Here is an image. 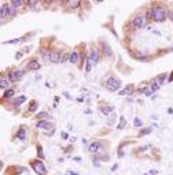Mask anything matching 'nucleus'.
Masks as SVG:
<instances>
[{
	"instance_id": "5701e85b",
	"label": "nucleus",
	"mask_w": 173,
	"mask_h": 175,
	"mask_svg": "<svg viewBox=\"0 0 173 175\" xmlns=\"http://www.w3.org/2000/svg\"><path fill=\"white\" fill-rule=\"evenodd\" d=\"M44 61H51V51H44Z\"/></svg>"
},
{
	"instance_id": "a878e982",
	"label": "nucleus",
	"mask_w": 173,
	"mask_h": 175,
	"mask_svg": "<svg viewBox=\"0 0 173 175\" xmlns=\"http://www.w3.org/2000/svg\"><path fill=\"white\" fill-rule=\"evenodd\" d=\"M0 87H2V88H7V87H8V81L4 80V79H2V81H0Z\"/></svg>"
},
{
	"instance_id": "4be33fe9",
	"label": "nucleus",
	"mask_w": 173,
	"mask_h": 175,
	"mask_svg": "<svg viewBox=\"0 0 173 175\" xmlns=\"http://www.w3.org/2000/svg\"><path fill=\"white\" fill-rule=\"evenodd\" d=\"M8 7H10V17H14L15 13H17V9H15V7H14L13 4H11V3L8 4Z\"/></svg>"
},
{
	"instance_id": "6e6552de",
	"label": "nucleus",
	"mask_w": 173,
	"mask_h": 175,
	"mask_svg": "<svg viewBox=\"0 0 173 175\" xmlns=\"http://www.w3.org/2000/svg\"><path fill=\"white\" fill-rule=\"evenodd\" d=\"M40 66H41V65H40L36 59H32V61L28 63V69H29V70H37V69H40Z\"/></svg>"
},
{
	"instance_id": "72a5a7b5",
	"label": "nucleus",
	"mask_w": 173,
	"mask_h": 175,
	"mask_svg": "<svg viewBox=\"0 0 173 175\" xmlns=\"http://www.w3.org/2000/svg\"><path fill=\"white\" fill-rule=\"evenodd\" d=\"M142 91H143L146 95H151V91H152V90H150V88H143Z\"/></svg>"
},
{
	"instance_id": "423d86ee",
	"label": "nucleus",
	"mask_w": 173,
	"mask_h": 175,
	"mask_svg": "<svg viewBox=\"0 0 173 175\" xmlns=\"http://www.w3.org/2000/svg\"><path fill=\"white\" fill-rule=\"evenodd\" d=\"M22 77H23V72H22V70H15V72H13L10 74V79L13 81H18V80H21Z\"/></svg>"
},
{
	"instance_id": "412c9836",
	"label": "nucleus",
	"mask_w": 173,
	"mask_h": 175,
	"mask_svg": "<svg viewBox=\"0 0 173 175\" xmlns=\"http://www.w3.org/2000/svg\"><path fill=\"white\" fill-rule=\"evenodd\" d=\"M11 4L17 9V7H21L23 4V2H22V0H13V2H11Z\"/></svg>"
},
{
	"instance_id": "c85d7f7f",
	"label": "nucleus",
	"mask_w": 173,
	"mask_h": 175,
	"mask_svg": "<svg viewBox=\"0 0 173 175\" xmlns=\"http://www.w3.org/2000/svg\"><path fill=\"white\" fill-rule=\"evenodd\" d=\"M158 88H159V84H158L157 81H154V83L151 84V90H152V91H157Z\"/></svg>"
},
{
	"instance_id": "0eeeda50",
	"label": "nucleus",
	"mask_w": 173,
	"mask_h": 175,
	"mask_svg": "<svg viewBox=\"0 0 173 175\" xmlns=\"http://www.w3.org/2000/svg\"><path fill=\"white\" fill-rule=\"evenodd\" d=\"M61 53H58V51H52L51 53V61L52 63H58V62H61Z\"/></svg>"
},
{
	"instance_id": "473e14b6",
	"label": "nucleus",
	"mask_w": 173,
	"mask_h": 175,
	"mask_svg": "<svg viewBox=\"0 0 173 175\" xmlns=\"http://www.w3.org/2000/svg\"><path fill=\"white\" fill-rule=\"evenodd\" d=\"M28 4L30 7H34V6H37V2H36V0H30V2H28Z\"/></svg>"
},
{
	"instance_id": "f3484780",
	"label": "nucleus",
	"mask_w": 173,
	"mask_h": 175,
	"mask_svg": "<svg viewBox=\"0 0 173 175\" xmlns=\"http://www.w3.org/2000/svg\"><path fill=\"white\" fill-rule=\"evenodd\" d=\"M89 58L94 61V63H96L99 61V55H98V51H92V54L89 55Z\"/></svg>"
},
{
	"instance_id": "1a4fd4ad",
	"label": "nucleus",
	"mask_w": 173,
	"mask_h": 175,
	"mask_svg": "<svg viewBox=\"0 0 173 175\" xmlns=\"http://www.w3.org/2000/svg\"><path fill=\"white\" fill-rule=\"evenodd\" d=\"M37 128H44V130H52V124L48 121H37Z\"/></svg>"
},
{
	"instance_id": "c9c22d12",
	"label": "nucleus",
	"mask_w": 173,
	"mask_h": 175,
	"mask_svg": "<svg viewBox=\"0 0 173 175\" xmlns=\"http://www.w3.org/2000/svg\"><path fill=\"white\" fill-rule=\"evenodd\" d=\"M148 174H150V175H157V174H158V172H157L155 170H151V171H150V172H148Z\"/></svg>"
},
{
	"instance_id": "4468645a",
	"label": "nucleus",
	"mask_w": 173,
	"mask_h": 175,
	"mask_svg": "<svg viewBox=\"0 0 173 175\" xmlns=\"http://www.w3.org/2000/svg\"><path fill=\"white\" fill-rule=\"evenodd\" d=\"M67 6H69L70 9H78V7H80V2H77V0H73V2H67Z\"/></svg>"
},
{
	"instance_id": "f8f14e48",
	"label": "nucleus",
	"mask_w": 173,
	"mask_h": 175,
	"mask_svg": "<svg viewBox=\"0 0 173 175\" xmlns=\"http://www.w3.org/2000/svg\"><path fill=\"white\" fill-rule=\"evenodd\" d=\"M133 90H135V88H133V86H128L125 90H122V91H121V95H131L132 93H133Z\"/></svg>"
},
{
	"instance_id": "f03ea898",
	"label": "nucleus",
	"mask_w": 173,
	"mask_h": 175,
	"mask_svg": "<svg viewBox=\"0 0 173 175\" xmlns=\"http://www.w3.org/2000/svg\"><path fill=\"white\" fill-rule=\"evenodd\" d=\"M30 164H32V167H33V170H34L36 174H39V175H45L47 174L45 167H44V164L40 160H33Z\"/></svg>"
},
{
	"instance_id": "6ab92c4d",
	"label": "nucleus",
	"mask_w": 173,
	"mask_h": 175,
	"mask_svg": "<svg viewBox=\"0 0 173 175\" xmlns=\"http://www.w3.org/2000/svg\"><path fill=\"white\" fill-rule=\"evenodd\" d=\"M92 65H95V63H94V61H92L89 57H88V59H87V72H91Z\"/></svg>"
},
{
	"instance_id": "b1692460",
	"label": "nucleus",
	"mask_w": 173,
	"mask_h": 175,
	"mask_svg": "<svg viewBox=\"0 0 173 175\" xmlns=\"http://www.w3.org/2000/svg\"><path fill=\"white\" fill-rule=\"evenodd\" d=\"M36 108H37V102H36V101H30V108H29V110H30V112H34Z\"/></svg>"
},
{
	"instance_id": "4c0bfd02",
	"label": "nucleus",
	"mask_w": 173,
	"mask_h": 175,
	"mask_svg": "<svg viewBox=\"0 0 173 175\" xmlns=\"http://www.w3.org/2000/svg\"><path fill=\"white\" fill-rule=\"evenodd\" d=\"M172 74H173V73H172ZM168 80H169V81H173V76H170V77L168 79Z\"/></svg>"
},
{
	"instance_id": "58836bf2",
	"label": "nucleus",
	"mask_w": 173,
	"mask_h": 175,
	"mask_svg": "<svg viewBox=\"0 0 173 175\" xmlns=\"http://www.w3.org/2000/svg\"><path fill=\"white\" fill-rule=\"evenodd\" d=\"M70 175H78L77 172H70Z\"/></svg>"
},
{
	"instance_id": "20e7f679",
	"label": "nucleus",
	"mask_w": 173,
	"mask_h": 175,
	"mask_svg": "<svg viewBox=\"0 0 173 175\" xmlns=\"http://www.w3.org/2000/svg\"><path fill=\"white\" fill-rule=\"evenodd\" d=\"M147 25V18L144 15H136L133 18V26L135 28H144Z\"/></svg>"
},
{
	"instance_id": "e433bc0d",
	"label": "nucleus",
	"mask_w": 173,
	"mask_h": 175,
	"mask_svg": "<svg viewBox=\"0 0 173 175\" xmlns=\"http://www.w3.org/2000/svg\"><path fill=\"white\" fill-rule=\"evenodd\" d=\"M117 168H118V165H117V164H115V165H113V167H111V170H113V171H115V170H117Z\"/></svg>"
},
{
	"instance_id": "2f4dec72",
	"label": "nucleus",
	"mask_w": 173,
	"mask_h": 175,
	"mask_svg": "<svg viewBox=\"0 0 173 175\" xmlns=\"http://www.w3.org/2000/svg\"><path fill=\"white\" fill-rule=\"evenodd\" d=\"M151 132V130L150 128H147V130H143L142 132H140V137H143V135H146V134H150Z\"/></svg>"
},
{
	"instance_id": "c756f323",
	"label": "nucleus",
	"mask_w": 173,
	"mask_h": 175,
	"mask_svg": "<svg viewBox=\"0 0 173 175\" xmlns=\"http://www.w3.org/2000/svg\"><path fill=\"white\" fill-rule=\"evenodd\" d=\"M67 59H70V54H69V55H67V54H65V55H63V57H62V59H61V63L66 62Z\"/></svg>"
},
{
	"instance_id": "39448f33",
	"label": "nucleus",
	"mask_w": 173,
	"mask_h": 175,
	"mask_svg": "<svg viewBox=\"0 0 173 175\" xmlns=\"http://www.w3.org/2000/svg\"><path fill=\"white\" fill-rule=\"evenodd\" d=\"M0 15H2V19H3V21H4L7 17H10V7H8V4H2Z\"/></svg>"
},
{
	"instance_id": "7c9ffc66",
	"label": "nucleus",
	"mask_w": 173,
	"mask_h": 175,
	"mask_svg": "<svg viewBox=\"0 0 173 175\" xmlns=\"http://www.w3.org/2000/svg\"><path fill=\"white\" fill-rule=\"evenodd\" d=\"M37 150H39V156H40V159H44V154H43V149H41V146H39L37 148Z\"/></svg>"
},
{
	"instance_id": "9b49d317",
	"label": "nucleus",
	"mask_w": 173,
	"mask_h": 175,
	"mask_svg": "<svg viewBox=\"0 0 173 175\" xmlns=\"http://www.w3.org/2000/svg\"><path fill=\"white\" fill-rule=\"evenodd\" d=\"M78 58H80V55L77 51H73V53H70V63H77L78 62Z\"/></svg>"
},
{
	"instance_id": "7ed1b4c3",
	"label": "nucleus",
	"mask_w": 173,
	"mask_h": 175,
	"mask_svg": "<svg viewBox=\"0 0 173 175\" xmlns=\"http://www.w3.org/2000/svg\"><path fill=\"white\" fill-rule=\"evenodd\" d=\"M106 86L110 91H117V90H120V87H121V81L115 77H110L106 81Z\"/></svg>"
},
{
	"instance_id": "dca6fc26",
	"label": "nucleus",
	"mask_w": 173,
	"mask_h": 175,
	"mask_svg": "<svg viewBox=\"0 0 173 175\" xmlns=\"http://www.w3.org/2000/svg\"><path fill=\"white\" fill-rule=\"evenodd\" d=\"M25 135H26V130H25V128H21V130L18 131L17 137L21 139V141H23V139H25Z\"/></svg>"
},
{
	"instance_id": "f257e3e1",
	"label": "nucleus",
	"mask_w": 173,
	"mask_h": 175,
	"mask_svg": "<svg viewBox=\"0 0 173 175\" xmlns=\"http://www.w3.org/2000/svg\"><path fill=\"white\" fill-rule=\"evenodd\" d=\"M152 19L155 22H162L166 19V11H165L162 6H158V7L152 9Z\"/></svg>"
},
{
	"instance_id": "ddd939ff",
	"label": "nucleus",
	"mask_w": 173,
	"mask_h": 175,
	"mask_svg": "<svg viewBox=\"0 0 173 175\" xmlns=\"http://www.w3.org/2000/svg\"><path fill=\"white\" fill-rule=\"evenodd\" d=\"M100 110H102V113L108 114V113H111L113 110H114V108H113V106H103V108H100Z\"/></svg>"
},
{
	"instance_id": "2eb2a0df",
	"label": "nucleus",
	"mask_w": 173,
	"mask_h": 175,
	"mask_svg": "<svg viewBox=\"0 0 173 175\" xmlns=\"http://www.w3.org/2000/svg\"><path fill=\"white\" fill-rule=\"evenodd\" d=\"M126 124V119L125 117H120V124L117 126V130H122Z\"/></svg>"
},
{
	"instance_id": "a211bd4d",
	"label": "nucleus",
	"mask_w": 173,
	"mask_h": 175,
	"mask_svg": "<svg viewBox=\"0 0 173 175\" xmlns=\"http://www.w3.org/2000/svg\"><path fill=\"white\" fill-rule=\"evenodd\" d=\"M36 119H37V120H44V119H48V113L47 112H40V113H37Z\"/></svg>"
},
{
	"instance_id": "bb28decb",
	"label": "nucleus",
	"mask_w": 173,
	"mask_h": 175,
	"mask_svg": "<svg viewBox=\"0 0 173 175\" xmlns=\"http://www.w3.org/2000/svg\"><path fill=\"white\" fill-rule=\"evenodd\" d=\"M19 41H22V37H19V39H14V40H8V41H4V44H11V43H19Z\"/></svg>"
},
{
	"instance_id": "f704fd0d",
	"label": "nucleus",
	"mask_w": 173,
	"mask_h": 175,
	"mask_svg": "<svg viewBox=\"0 0 173 175\" xmlns=\"http://www.w3.org/2000/svg\"><path fill=\"white\" fill-rule=\"evenodd\" d=\"M135 126H136V127H138V126H142V121H140L139 119H136V120H135Z\"/></svg>"
},
{
	"instance_id": "393cba45",
	"label": "nucleus",
	"mask_w": 173,
	"mask_h": 175,
	"mask_svg": "<svg viewBox=\"0 0 173 175\" xmlns=\"http://www.w3.org/2000/svg\"><path fill=\"white\" fill-rule=\"evenodd\" d=\"M166 79V74H161V76L157 79V83H158L159 86H162V83H163V80Z\"/></svg>"
},
{
	"instance_id": "aec40b11",
	"label": "nucleus",
	"mask_w": 173,
	"mask_h": 175,
	"mask_svg": "<svg viewBox=\"0 0 173 175\" xmlns=\"http://www.w3.org/2000/svg\"><path fill=\"white\" fill-rule=\"evenodd\" d=\"M14 95V90H7L4 94H3V98H11Z\"/></svg>"
},
{
	"instance_id": "cd10ccee",
	"label": "nucleus",
	"mask_w": 173,
	"mask_h": 175,
	"mask_svg": "<svg viewBox=\"0 0 173 175\" xmlns=\"http://www.w3.org/2000/svg\"><path fill=\"white\" fill-rule=\"evenodd\" d=\"M26 101V97H19L17 101H15V103H17V105H21L22 102H25Z\"/></svg>"
},
{
	"instance_id": "9d476101",
	"label": "nucleus",
	"mask_w": 173,
	"mask_h": 175,
	"mask_svg": "<svg viewBox=\"0 0 173 175\" xmlns=\"http://www.w3.org/2000/svg\"><path fill=\"white\" fill-rule=\"evenodd\" d=\"M99 148H100V144H99V142H92L88 149H89V152H92V153H98V152H99Z\"/></svg>"
}]
</instances>
